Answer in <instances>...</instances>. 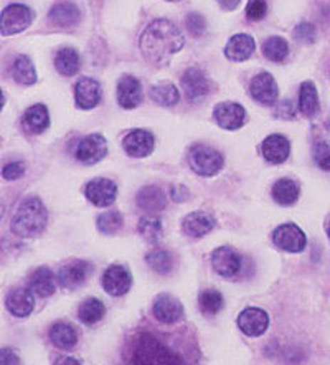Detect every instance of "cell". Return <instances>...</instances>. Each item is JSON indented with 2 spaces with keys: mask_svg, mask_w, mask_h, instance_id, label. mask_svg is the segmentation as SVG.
<instances>
[{
  "mask_svg": "<svg viewBox=\"0 0 330 365\" xmlns=\"http://www.w3.org/2000/svg\"><path fill=\"white\" fill-rule=\"evenodd\" d=\"M125 365H192L179 342L157 329H139L125 342Z\"/></svg>",
  "mask_w": 330,
  "mask_h": 365,
  "instance_id": "1",
  "label": "cell"
},
{
  "mask_svg": "<svg viewBox=\"0 0 330 365\" xmlns=\"http://www.w3.org/2000/svg\"><path fill=\"white\" fill-rule=\"evenodd\" d=\"M183 43H185V38L180 29L165 19H157L150 22L139 38L144 58L157 66L169 63L172 56L183 48Z\"/></svg>",
  "mask_w": 330,
  "mask_h": 365,
  "instance_id": "2",
  "label": "cell"
},
{
  "mask_svg": "<svg viewBox=\"0 0 330 365\" xmlns=\"http://www.w3.org/2000/svg\"><path fill=\"white\" fill-rule=\"evenodd\" d=\"M48 222V212L36 197H29L20 203L12 218V232L20 238H33L43 233Z\"/></svg>",
  "mask_w": 330,
  "mask_h": 365,
  "instance_id": "3",
  "label": "cell"
},
{
  "mask_svg": "<svg viewBox=\"0 0 330 365\" xmlns=\"http://www.w3.org/2000/svg\"><path fill=\"white\" fill-rule=\"evenodd\" d=\"M188 164L198 175L212 177L223 167V155L205 144H195L188 150Z\"/></svg>",
  "mask_w": 330,
  "mask_h": 365,
  "instance_id": "4",
  "label": "cell"
},
{
  "mask_svg": "<svg viewBox=\"0 0 330 365\" xmlns=\"http://www.w3.org/2000/svg\"><path fill=\"white\" fill-rule=\"evenodd\" d=\"M31 20H33V12L27 5L12 4L4 9L2 17H0V29H2L4 36H10L15 34L24 32L30 27Z\"/></svg>",
  "mask_w": 330,
  "mask_h": 365,
  "instance_id": "5",
  "label": "cell"
},
{
  "mask_svg": "<svg viewBox=\"0 0 330 365\" xmlns=\"http://www.w3.org/2000/svg\"><path fill=\"white\" fill-rule=\"evenodd\" d=\"M108 153V143L101 134H90L76 145L75 158L86 165H93L104 159Z\"/></svg>",
  "mask_w": 330,
  "mask_h": 365,
  "instance_id": "6",
  "label": "cell"
},
{
  "mask_svg": "<svg viewBox=\"0 0 330 365\" xmlns=\"http://www.w3.org/2000/svg\"><path fill=\"white\" fill-rule=\"evenodd\" d=\"M272 242H274L277 248L284 250V252L301 253L306 248L307 238L297 225L284 223V225L277 227L274 233H272Z\"/></svg>",
  "mask_w": 330,
  "mask_h": 365,
  "instance_id": "7",
  "label": "cell"
},
{
  "mask_svg": "<svg viewBox=\"0 0 330 365\" xmlns=\"http://www.w3.org/2000/svg\"><path fill=\"white\" fill-rule=\"evenodd\" d=\"M133 284V276L125 266L113 264L104 271L103 274V288L111 296H124L130 289Z\"/></svg>",
  "mask_w": 330,
  "mask_h": 365,
  "instance_id": "8",
  "label": "cell"
},
{
  "mask_svg": "<svg viewBox=\"0 0 330 365\" xmlns=\"http://www.w3.org/2000/svg\"><path fill=\"white\" fill-rule=\"evenodd\" d=\"M152 312H154L155 319L162 324H175L185 314L182 302L170 294L157 296L154 306H152Z\"/></svg>",
  "mask_w": 330,
  "mask_h": 365,
  "instance_id": "9",
  "label": "cell"
},
{
  "mask_svg": "<svg viewBox=\"0 0 330 365\" xmlns=\"http://www.w3.org/2000/svg\"><path fill=\"white\" fill-rule=\"evenodd\" d=\"M249 93L254 101H258L263 106H271L279 96V88L276 85V80L269 73H259L251 80Z\"/></svg>",
  "mask_w": 330,
  "mask_h": 365,
  "instance_id": "10",
  "label": "cell"
},
{
  "mask_svg": "<svg viewBox=\"0 0 330 365\" xmlns=\"http://www.w3.org/2000/svg\"><path fill=\"white\" fill-rule=\"evenodd\" d=\"M116 184H114L113 180L104 179V177H99V179H93L91 182H88L85 189L86 199L96 207H109L114 200H116Z\"/></svg>",
  "mask_w": 330,
  "mask_h": 365,
  "instance_id": "11",
  "label": "cell"
},
{
  "mask_svg": "<svg viewBox=\"0 0 330 365\" xmlns=\"http://www.w3.org/2000/svg\"><path fill=\"white\" fill-rule=\"evenodd\" d=\"M182 90L190 101H198L210 93V81L200 68H188L182 75Z\"/></svg>",
  "mask_w": 330,
  "mask_h": 365,
  "instance_id": "12",
  "label": "cell"
},
{
  "mask_svg": "<svg viewBox=\"0 0 330 365\" xmlns=\"http://www.w3.org/2000/svg\"><path fill=\"white\" fill-rule=\"evenodd\" d=\"M238 326L246 336L258 337L263 336L269 326L268 312L259 309V307H248L241 312L238 317Z\"/></svg>",
  "mask_w": 330,
  "mask_h": 365,
  "instance_id": "13",
  "label": "cell"
},
{
  "mask_svg": "<svg viewBox=\"0 0 330 365\" xmlns=\"http://www.w3.org/2000/svg\"><path fill=\"white\" fill-rule=\"evenodd\" d=\"M213 116L217 119L218 126L228 131H234L239 129L246 121V111L244 108L238 103H220L215 108Z\"/></svg>",
  "mask_w": 330,
  "mask_h": 365,
  "instance_id": "14",
  "label": "cell"
},
{
  "mask_svg": "<svg viewBox=\"0 0 330 365\" xmlns=\"http://www.w3.org/2000/svg\"><path fill=\"white\" fill-rule=\"evenodd\" d=\"M91 273H93V266L90 263L76 259V262H71L63 266L58 273V281L63 288L75 289L78 286L85 283V281L90 278Z\"/></svg>",
  "mask_w": 330,
  "mask_h": 365,
  "instance_id": "15",
  "label": "cell"
},
{
  "mask_svg": "<svg viewBox=\"0 0 330 365\" xmlns=\"http://www.w3.org/2000/svg\"><path fill=\"white\" fill-rule=\"evenodd\" d=\"M212 264L220 276L233 278L241 269V257L234 250L222 247L212 253Z\"/></svg>",
  "mask_w": 330,
  "mask_h": 365,
  "instance_id": "16",
  "label": "cell"
},
{
  "mask_svg": "<svg viewBox=\"0 0 330 365\" xmlns=\"http://www.w3.org/2000/svg\"><path fill=\"white\" fill-rule=\"evenodd\" d=\"M154 135L144 129H135L125 135L123 140L124 150L130 158H148V155L154 150Z\"/></svg>",
  "mask_w": 330,
  "mask_h": 365,
  "instance_id": "17",
  "label": "cell"
},
{
  "mask_svg": "<svg viewBox=\"0 0 330 365\" xmlns=\"http://www.w3.org/2000/svg\"><path fill=\"white\" fill-rule=\"evenodd\" d=\"M118 101L124 109H134L143 103V85L138 78L125 75L118 83Z\"/></svg>",
  "mask_w": 330,
  "mask_h": 365,
  "instance_id": "18",
  "label": "cell"
},
{
  "mask_svg": "<svg viewBox=\"0 0 330 365\" xmlns=\"http://www.w3.org/2000/svg\"><path fill=\"white\" fill-rule=\"evenodd\" d=\"M75 100L78 108L93 109L101 101V85L93 78H81L75 86Z\"/></svg>",
  "mask_w": 330,
  "mask_h": 365,
  "instance_id": "19",
  "label": "cell"
},
{
  "mask_svg": "<svg viewBox=\"0 0 330 365\" xmlns=\"http://www.w3.org/2000/svg\"><path fill=\"white\" fill-rule=\"evenodd\" d=\"M263 155L264 159L271 164H282L286 163L291 153V144L287 138L281 134H271L269 138L264 139L263 143Z\"/></svg>",
  "mask_w": 330,
  "mask_h": 365,
  "instance_id": "20",
  "label": "cell"
},
{
  "mask_svg": "<svg viewBox=\"0 0 330 365\" xmlns=\"http://www.w3.org/2000/svg\"><path fill=\"white\" fill-rule=\"evenodd\" d=\"M254 50L256 43L253 36L246 34H238L230 38L227 48H225V55H227V58L232 61H246L251 58Z\"/></svg>",
  "mask_w": 330,
  "mask_h": 365,
  "instance_id": "21",
  "label": "cell"
},
{
  "mask_svg": "<svg viewBox=\"0 0 330 365\" xmlns=\"http://www.w3.org/2000/svg\"><path fill=\"white\" fill-rule=\"evenodd\" d=\"M5 304H7V309L10 314L17 317H27L35 307V299H33V291L30 289H14L12 293L7 296L5 299Z\"/></svg>",
  "mask_w": 330,
  "mask_h": 365,
  "instance_id": "22",
  "label": "cell"
},
{
  "mask_svg": "<svg viewBox=\"0 0 330 365\" xmlns=\"http://www.w3.org/2000/svg\"><path fill=\"white\" fill-rule=\"evenodd\" d=\"M215 227V218L205 212H192L183 220V232L188 237L200 238L210 233Z\"/></svg>",
  "mask_w": 330,
  "mask_h": 365,
  "instance_id": "23",
  "label": "cell"
},
{
  "mask_svg": "<svg viewBox=\"0 0 330 365\" xmlns=\"http://www.w3.org/2000/svg\"><path fill=\"white\" fill-rule=\"evenodd\" d=\"M50 20L61 29L75 27L80 22L81 14L80 9L73 2H58L53 9L50 10Z\"/></svg>",
  "mask_w": 330,
  "mask_h": 365,
  "instance_id": "24",
  "label": "cell"
},
{
  "mask_svg": "<svg viewBox=\"0 0 330 365\" xmlns=\"http://www.w3.org/2000/svg\"><path fill=\"white\" fill-rule=\"evenodd\" d=\"M50 114L45 104H33L24 114V128L31 134H40L48 129Z\"/></svg>",
  "mask_w": 330,
  "mask_h": 365,
  "instance_id": "25",
  "label": "cell"
},
{
  "mask_svg": "<svg viewBox=\"0 0 330 365\" xmlns=\"http://www.w3.org/2000/svg\"><path fill=\"white\" fill-rule=\"evenodd\" d=\"M135 202H138L139 208H143L144 212H150V213L164 210L167 205L165 194L155 185L144 187V189L138 194V199H135Z\"/></svg>",
  "mask_w": 330,
  "mask_h": 365,
  "instance_id": "26",
  "label": "cell"
},
{
  "mask_svg": "<svg viewBox=\"0 0 330 365\" xmlns=\"http://www.w3.org/2000/svg\"><path fill=\"white\" fill-rule=\"evenodd\" d=\"M30 289L40 296V298H46L51 296L56 289L55 276L48 268H38L31 274L30 278Z\"/></svg>",
  "mask_w": 330,
  "mask_h": 365,
  "instance_id": "27",
  "label": "cell"
},
{
  "mask_svg": "<svg viewBox=\"0 0 330 365\" xmlns=\"http://www.w3.org/2000/svg\"><path fill=\"white\" fill-rule=\"evenodd\" d=\"M271 194L279 205H292L299 199V185L291 179H281L272 185Z\"/></svg>",
  "mask_w": 330,
  "mask_h": 365,
  "instance_id": "28",
  "label": "cell"
},
{
  "mask_svg": "<svg viewBox=\"0 0 330 365\" xmlns=\"http://www.w3.org/2000/svg\"><path fill=\"white\" fill-rule=\"evenodd\" d=\"M50 341L53 342V346L63 351H70L76 346L78 336L75 329L70 324H65V322H56V324L51 326L50 329Z\"/></svg>",
  "mask_w": 330,
  "mask_h": 365,
  "instance_id": "29",
  "label": "cell"
},
{
  "mask_svg": "<svg viewBox=\"0 0 330 365\" xmlns=\"http://www.w3.org/2000/svg\"><path fill=\"white\" fill-rule=\"evenodd\" d=\"M299 111L306 118H314L319 113V95L312 81H304L301 85Z\"/></svg>",
  "mask_w": 330,
  "mask_h": 365,
  "instance_id": "30",
  "label": "cell"
},
{
  "mask_svg": "<svg viewBox=\"0 0 330 365\" xmlns=\"http://www.w3.org/2000/svg\"><path fill=\"white\" fill-rule=\"evenodd\" d=\"M80 65H81L80 55H78V51L73 48H63L55 56L56 70L65 76L76 75L78 70H80Z\"/></svg>",
  "mask_w": 330,
  "mask_h": 365,
  "instance_id": "31",
  "label": "cell"
},
{
  "mask_svg": "<svg viewBox=\"0 0 330 365\" xmlns=\"http://www.w3.org/2000/svg\"><path fill=\"white\" fill-rule=\"evenodd\" d=\"M12 76L20 85H33L36 81V71L29 56L20 55L15 58L12 65Z\"/></svg>",
  "mask_w": 330,
  "mask_h": 365,
  "instance_id": "32",
  "label": "cell"
},
{
  "mask_svg": "<svg viewBox=\"0 0 330 365\" xmlns=\"http://www.w3.org/2000/svg\"><path fill=\"white\" fill-rule=\"evenodd\" d=\"M150 98L160 106H174L180 100V93L172 83H159L150 88Z\"/></svg>",
  "mask_w": 330,
  "mask_h": 365,
  "instance_id": "33",
  "label": "cell"
},
{
  "mask_svg": "<svg viewBox=\"0 0 330 365\" xmlns=\"http://www.w3.org/2000/svg\"><path fill=\"white\" fill-rule=\"evenodd\" d=\"M104 304L96 298H88L81 302L80 309H78V317L83 324H96L98 321L103 319L104 316Z\"/></svg>",
  "mask_w": 330,
  "mask_h": 365,
  "instance_id": "34",
  "label": "cell"
},
{
  "mask_svg": "<svg viewBox=\"0 0 330 365\" xmlns=\"http://www.w3.org/2000/svg\"><path fill=\"white\" fill-rule=\"evenodd\" d=\"M263 53L268 60L274 61V63H281V61H284L287 58L289 45H287V41L282 38V36H271V38L264 41Z\"/></svg>",
  "mask_w": 330,
  "mask_h": 365,
  "instance_id": "35",
  "label": "cell"
},
{
  "mask_svg": "<svg viewBox=\"0 0 330 365\" xmlns=\"http://www.w3.org/2000/svg\"><path fill=\"white\" fill-rule=\"evenodd\" d=\"M145 259H148L150 268L160 274L169 273L172 266H174V258H172L170 252H167L164 248L152 250L150 253H148V258Z\"/></svg>",
  "mask_w": 330,
  "mask_h": 365,
  "instance_id": "36",
  "label": "cell"
},
{
  "mask_svg": "<svg viewBox=\"0 0 330 365\" xmlns=\"http://www.w3.org/2000/svg\"><path fill=\"white\" fill-rule=\"evenodd\" d=\"M198 304H200V311L207 316H215L222 311L223 307V296L222 293L215 289H205L200 293L198 298Z\"/></svg>",
  "mask_w": 330,
  "mask_h": 365,
  "instance_id": "37",
  "label": "cell"
},
{
  "mask_svg": "<svg viewBox=\"0 0 330 365\" xmlns=\"http://www.w3.org/2000/svg\"><path fill=\"white\" fill-rule=\"evenodd\" d=\"M138 230L143 235L144 240H148L150 243H155L157 240L162 237V222L157 217L145 215L139 220Z\"/></svg>",
  "mask_w": 330,
  "mask_h": 365,
  "instance_id": "38",
  "label": "cell"
},
{
  "mask_svg": "<svg viewBox=\"0 0 330 365\" xmlns=\"http://www.w3.org/2000/svg\"><path fill=\"white\" fill-rule=\"evenodd\" d=\"M120 227H123V217L116 210L104 212L98 217V228L104 235L116 233Z\"/></svg>",
  "mask_w": 330,
  "mask_h": 365,
  "instance_id": "39",
  "label": "cell"
},
{
  "mask_svg": "<svg viewBox=\"0 0 330 365\" xmlns=\"http://www.w3.org/2000/svg\"><path fill=\"white\" fill-rule=\"evenodd\" d=\"M312 154L316 164L321 167L322 170L330 172V145L326 140H317V143L314 144Z\"/></svg>",
  "mask_w": 330,
  "mask_h": 365,
  "instance_id": "40",
  "label": "cell"
},
{
  "mask_svg": "<svg viewBox=\"0 0 330 365\" xmlns=\"http://www.w3.org/2000/svg\"><path fill=\"white\" fill-rule=\"evenodd\" d=\"M268 14V4L266 0H249L248 5H246V17L251 22H259L263 20Z\"/></svg>",
  "mask_w": 330,
  "mask_h": 365,
  "instance_id": "41",
  "label": "cell"
},
{
  "mask_svg": "<svg viewBox=\"0 0 330 365\" xmlns=\"http://www.w3.org/2000/svg\"><path fill=\"white\" fill-rule=\"evenodd\" d=\"M185 24H187V29L190 30V34L195 36H202L207 29V22L205 19H203V15L197 12L188 14L185 19Z\"/></svg>",
  "mask_w": 330,
  "mask_h": 365,
  "instance_id": "42",
  "label": "cell"
},
{
  "mask_svg": "<svg viewBox=\"0 0 330 365\" xmlns=\"http://www.w3.org/2000/svg\"><path fill=\"white\" fill-rule=\"evenodd\" d=\"M294 36L296 40L302 41V43H311L316 38V29H314L312 24L302 22L294 29Z\"/></svg>",
  "mask_w": 330,
  "mask_h": 365,
  "instance_id": "43",
  "label": "cell"
},
{
  "mask_svg": "<svg viewBox=\"0 0 330 365\" xmlns=\"http://www.w3.org/2000/svg\"><path fill=\"white\" fill-rule=\"evenodd\" d=\"M25 174V165L22 163H12L4 167V179L7 180H17Z\"/></svg>",
  "mask_w": 330,
  "mask_h": 365,
  "instance_id": "44",
  "label": "cell"
},
{
  "mask_svg": "<svg viewBox=\"0 0 330 365\" xmlns=\"http://www.w3.org/2000/svg\"><path fill=\"white\" fill-rule=\"evenodd\" d=\"M0 365H20L19 356L9 349H4L2 357H0Z\"/></svg>",
  "mask_w": 330,
  "mask_h": 365,
  "instance_id": "45",
  "label": "cell"
},
{
  "mask_svg": "<svg viewBox=\"0 0 330 365\" xmlns=\"http://www.w3.org/2000/svg\"><path fill=\"white\" fill-rule=\"evenodd\" d=\"M287 109H294V104H292L291 101H282L279 104V108H277L276 114H277V116H282V118H286V119H292L291 114H287Z\"/></svg>",
  "mask_w": 330,
  "mask_h": 365,
  "instance_id": "46",
  "label": "cell"
},
{
  "mask_svg": "<svg viewBox=\"0 0 330 365\" xmlns=\"http://www.w3.org/2000/svg\"><path fill=\"white\" fill-rule=\"evenodd\" d=\"M53 365H81V364L70 356H63L60 359H56V362Z\"/></svg>",
  "mask_w": 330,
  "mask_h": 365,
  "instance_id": "47",
  "label": "cell"
},
{
  "mask_svg": "<svg viewBox=\"0 0 330 365\" xmlns=\"http://www.w3.org/2000/svg\"><path fill=\"white\" fill-rule=\"evenodd\" d=\"M218 2L225 10H234L239 5L241 0H218Z\"/></svg>",
  "mask_w": 330,
  "mask_h": 365,
  "instance_id": "48",
  "label": "cell"
},
{
  "mask_svg": "<svg viewBox=\"0 0 330 365\" xmlns=\"http://www.w3.org/2000/svg\"><path fill=\"white\" fill-rule=\"evenodd\" d=\"M327 235L330 237V222H329V225H327Z\"/></svg>",
  "mask_w": 330,
  "mask_h": 365,
  "instance_id": "49",
  "label": "cell"
},
{
  "mask_svg": "<svg viewBox=\"0 0 330 365\" xmlns=\"http://www.w3.org/2000/svg\"><path fill=\"white\" fill-rule=\"evenodd\" d=\"M169 2H177V0H169Z\"/></svg>",
  "mask_w": 330,
  "mask_h": 365,
  "instance_id": "50",
  "label": "cell"
}]
</instances>
